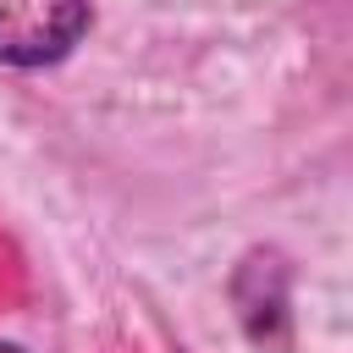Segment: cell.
<instances>
[{"mask_svg": "<svg viewBox=\"0 0 353 353\" xmlns=\"http://www.w3.org/2000/svg\"><path fill=\"white\" fill-rule=\"evenodd\" d=\"M0 353H22V347H11V342H0Z\"/></svg>", "mask_w": 353, "mask_h": 353, "instance_id": "7a4b0ae2", "label": "cell"}, {"mask_svg": "<svg viewBox=\"0 0 353 353\" xmlns=\"http://www.w3.org/2000/svg\"><path fill=\"white\" fill-rule=\"evenodd\" d=\"M88 28V0H0V61L50 66Z\"/></svg>", "mask_w": 353, "mask_h": 353, "instance_id": "6da1fadb", "label": "cell"}]
</instances>
